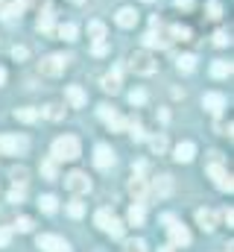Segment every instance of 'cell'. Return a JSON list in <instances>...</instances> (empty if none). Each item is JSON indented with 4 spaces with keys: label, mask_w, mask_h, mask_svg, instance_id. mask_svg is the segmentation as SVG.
<instances>
[{
    "label": "cell",
    "mask_w": 234,
    "mask_h": 252,
    "mask_svg": "<svg viewBox=\"0 0 234 252\" xmlns=\"http://www.w3.org/2000/svg\"><path fill=\"white\" fill-rule=\"evenodd\" d=\"M79 153H82V147H79L76 135H61L53 141V158L56 161H73V158H79Z\"/></svg>",
    "instance_id": "1"
},
{
    "label": "cell",
    "mask_w": 234,
    "mask_h": 252,
    "mask_svg": "<svg viewBox=\"0 0 234 252\" xmlns=\"http://www.w3.org/2000/svg\"><path fill=\"white\" fill-rule=\"evenodd\" d=\"M208 176L214 179V185L220 190H232L234 188V182H232V176H229V170L220 164V153H211V164H208Z\"/></svg>",
    "instance_id": "2"
},
{
    "label": "cell",
    "mask_w": 234,
    "mask_h": 252,
    "mask_svg": "<svg viewBox=\"0 0 234 252\" xmlns=\"http://www.w3.org/2000/svg\"><path fill=\"white\" fill-rule=\"evenodd\" d=\"M67 64H70V56L53 53V56H44V59L38 62V70H41L44 76H61V73L67 70Z\"/></svg>",
    "instance_id": "3"
},
{
    "label": "cell",
    "mask_w": 234,
    "mask_h": 252,
    "mask_svg": "<svg viewBox=\"0 0 234 252\" xmlns=\"http://www.w3.org/2000/svg\"><path fill=\"white\" fill-rule=\"evenodd\" d=\"M94 223H97L103 232H109L112 238H120V235H123V223L117 220L112 211H106V208H100V211L94 214Z\"/></svg>",
    "instance_id": "4"
},
{
    "label": "cell",
    "mask_w": 234,
    "mask_h": 252,
    "mask_svg": "<svg viewBox=\"0 0 234 252\" xmlns=\"http://www.w3.org/2000/svg\"><path fill=\"white\" fill-rule=\"evenodd\" d=\"M27 147H29V141H27L24 135H9V132L0 135V153H6V156L27 153Z\"/></svg>",
    "instance_id": "5"
},
{
    "label": "cell",
    "mask_w": 234,
    "mask_h": 252,
    "mask_svg": "<svg viewBox=\"0 0 234 252\" xmlns=\"http://www.w3.org/2000/svg\"><path fill=\"white\" fill-rule=\"evenodd\" d=\"M129 64H132V70H135V73H141V76H149V73H155V59H152L146 50H138V53H132V56H129Z\"/></svg>",
    "instance_id": "6"
},
{
    "label": "cell",
    "mask_w": 234,
    "mask_h": 252,
    "mask_svg": "<svg viewBox=\"0 0 234 252\" xmlns=\"http://www.w3.org/2000/svg\"><path fill=\"white\" fill-rule=\"evenodd\" d=\"M35 247L44 250V252H70L67 241L58 238V235H38V238H35Z\"/></svg>",
    "instance_id": "7"
},
{
    "label": "cell",
    "mask_w": 234,
    "mask_h": 252,
    "mask_svg": "<svg viewBox=\"0 0 234 252\" xmlns=\"http://www.w3.org/2000/svg\"><path fill=\"white\" fill-rule=\"evenodd\" d=\"M64 185H67V190H73V193H88V190H91V179H88L85 173L73 170V173L64 176Z\"/></svg>",
    "instance_id": "8"
},
{
    "label": "cell",
    "mask_w": 234,
    "mask_h": 252,
    "mask_svg": "<svg viewBox=\"0 0 234 252\" xmlns=\"http://www.w3.org/2000/svg\"><path fill=\"white\" fill-rule=\"evenodd\" d=\"M94 164H97L100 170H109V167H115V153H112V147H106V144H97V147H94Z\"/></svg>",
    "instance_id": "9"
},
{
    "label": "cell",
    "mask_w": 234,
    "mask_h": 252,
    "mask_svg": "<svg viewBox=\"0 0 234 252\" xmlns=\"http://www.w3.org/2000/svg\"><path fill=\"white\" fill-rule=\"evenodd\" d=\"M97 112H100V118L106 121V126H109L112 132H123V129H126V121H123V118L117 115V112L112 109V106H100Z\"/></svg>",
    "instance_id": "10"
},
{
    "label": "cell",
    "mask_w": 234,
    "mask_h": 252,
    "mask_svg": "<svg viewBox=\"0 0 234 252\" xmlns=\"http://www.w3.org/2000/svg\"><path fill=\"white\" fill-rule=\"evenodd\" d=\"M167 229H170V241H173V247H187V244H190V232H187L181 223H176L173 220Z\"/></svg>",
    "instance_id": "11"
},
{
    "label": "cell",
    "mask_w": 234,
    "mask_h": 252,
    "mask_svg": "<svg viewBox=\"0 0 234 252\" xmlns=\"http://www.w3.org/2000/svg\"><path fill=\"white\" fill-rule=\"evenodd\" d=\"M202 106H205L211 115H220V112L226 109V97H223V94H217V91H211V94H205V97H202Z\"/></svg>",
    "instance_id": "12"
},
{
    "label": "cell",
    "mask_w": 234,
    "mask_h": 252,
    "mask_svg": "<svg viewBox=\"0 0 234 252\" xmlns=\"http://www.w3.org/2000/svg\"><path fill=\"white\" fill-rule=\"evenodd\" d=\"M196 223L202 226V232H214V229H217V211L199 208V211H196Z\"/></svg>",
    "instance_id": "13"
},
{
    "label": "cell",
    "mask_w": 234,
    "mask_h": 252,
    "mask_svg": "<svg viewBox=\"0 0 234 252\" xmlns=\"http://www.w3.org/2000/svg\"><path fill=\"white\" fill-rule=\"evenodd\" d=\"M64 97H67V103L73 106V109H82L85 103H88V94L79 88V85H67V91H64Z\"/></svg>",
    "instance_id": "14"
},
{
    "label": "cell",
    "mask_w": 234,
    "mask_h": 252,
    "mask_svg": "<svg viewBox=\"0 0 234 252\" xmlns=\"http://www.w3.org/2000/svg\"><path fill=\"white\" fill-rule=\"evenodd\" d=\"M24 9H27V0H12V3H6V6H0L3 21H18Z\"/></svg>",
    "instance_id": "15"
},
{
    "label": "cell",
    "mask_w": 234,
    "mask_h": 252,
    "mask_svg": "<svg viewBox=\"0 0 234 252\" xmlns=\"http://www.w3.org/2000/svg\"><path fill=\"white\" fill-rule=\"evenodd\" d=\"M115 21L123 27V30H132V27L138 24V12H135L132 6H123V9H117V18H115Z\"/></svg>",
    "instance_id": "16"
},
{
    "label": "cell",
    "mask_w": 234,
    "mask_h": 252,
    "mask_svg": "<svg viewBox=\"0 0 234 252\" xmlns=\"http://www.w3.org/2000/svg\"><path fill=\"white\" fill-rule=\"evenodd\" d=\"M129 193L135 196V202H146L149 188H146V182H144L141 176H132V182H129Z\"/></svg>",
    "instance_id": "17"
},
{
    "label": "cell",
    "mask_w": 234,
    "mask_h": 252,
    "mask_svg": "<svg viewBox=\"0 0 234 252\" xmlns=\"http://www.w3.org/2000/svg\"><path fill=\"white\" fill-rule=\"evenodd\" d=\"M193 156H196V144L193 141H184V144H178L176 147V161H181V164H187V161H193Z\"/></svg>",
    "instance_id": "18"
},
{
    "label": "cell",
    "mask_w": 234,
    "mask_h": 252,
    "mask_svg": "<svg viewBox=\"0 0 234 252\" xmlns=\"http://www.w3.org/2000/svg\"><path fill=\"white\" fill-rule=\"evenodd\" d=\"M103 91H109V94H117L120 91V67H115L112 73L103 76Z\"/></svg>",
    "instance_id": "19"
},
{
    "label": "cell",
    "mask_w": 234,
    "mask_h": 252,
    "mask_svg": "<svg viewBox=\"0 0 234 252\" xmlns=\"http://www.w3.org/2000/svg\"><path fill=\"white\" fill-rule=\"evenodd\" d=\"M15 118H18L21 124H35V121L41 118V112L32 109V106H24V109H15Z\"/></svg>",
    "instance_id": "20"
},
{
    "label": "cell",
    "mask_w": 234,
    "mask_h": 252,
    "mask_svg": "<svg viewBox=\"0 0 234 252\" xmlns=\"http://www.w3.org/2000/svg\"><path fill=\"white\" fill-rule=\"evenodd\" d=\"M144 44H146V47H158V50H164V47H167L170 41H167V38H164L161 32H155V30H149V32L144 35Z\"/></svg>",
    "instance_id": "21"
},
{
    "label": "cell",
    "mask_w": 234,
    "mask_h": 252,
    "mask_svg": "<svg viewBox=\"0 0 234 252\" xmlns=\"http://www.w3.org/2000/svg\"><path fill=\"white\" fill-rule=\"evenodd\" d=\"M58 38H64V41H76V35H79V27L76 24H61V27H56L53 30Z\"/></svg>",
    "instance_id": "22"
},
{
    "label": "cell",
    "mask_w": 234,
    "mask_h": 252,
    "mask_svg": "<svg viewBox=\"0 0 234 252\" xmlns=\"http://www.w3.org/2000/svg\"><path fill=\"white\" fill-rule=\"evenodd\" d=\"M56 27H53V9H44L41 12V18H38V32H44V35H50Z\"/></svg>",
    "instance_id": "23"
},
{
    "label": "cell",
    "mask_w": 234,
    "mask_h": 252,
    "mask_svg": "<svg viewBox=\"0 0 234 252\" xmlns=\"http://www.w3.org/2000/svg\"><path fill=\"white\" fill-rule=\"evenodd\" d=\"M173 190V179L170 176H158L155 182H152V193H158V196H167Z\"/></svg>",
    "instance_id": "24"
},
{
    "label": "cell",
    "mask_w": 234,
    "mask_h": 252,
    "mask_svg": "<svg viewBox=\"0 0 234 252\" xmlns=\"http://www.w3.org/2000/svg\"><path fill=\"white\" fill-rule=\"evenodd\" d=\"M144 217H146L144 202H135V205L129 208V223H132V226H141V223H144Z\"/></svg>",
    "instance_id": "25"
},
{
    "label": "cell",
    "mask_w": 234,
    "mask_h": 252,
    "mask_svg": "<svg viewBox=\"0 0 234 252\" xmlns=\"http://www.w3.org/2000/svg\"><path fill=\"white\" fill-rule=\"evenodd\" d=\"M88 35H91L94 41H103V38H106V24H103V21H91V24H88Z\"/></svg>",
    "instance_id": "26"
},
{
    "label": "cell",
    "mask_w": 234,
    "mask_h": 252,
    "mask_svg": "<svg viewBox=\"0 0 234 252\" xmlns=\"http://www.w3.org/2000/svg\"><path fill=\"white\" fill-rule=\"evenodd\" d=\"M211 76H217V79L232 76V62H214L211 64Z\"/></svg>",
    "instance_id": "27"
},
{
    "label": "cell",
    "mask_w": 234,
    "mask_h": 252,
    "mask_svg": "<svg viewBox=\"0 0 234 252\" xmlns=\"http://www.w3.org/2000/svg\"><path fill=\"white\" fill-rule=\"evenodd\" d=\"M38 205H41V211H44V214H53V211L58 208V199L53 196V193H44V196L38 199Z\"/></svg>",
    "instance_id": "28"
},
{
    "label": "cell",
    "mask_w": 234,
    "mask_h": 252,
    "mask_svg": "<svg viewBox=\"0 0 234 252\" xmlns=\"http://www.w3.org/2000/svg\"><path fill=\"white\" fill-rule=\"evenodd\" d=\"M176 64H178V70L190 73V70L196 67V56H193V53H184V56H178V59H176Z\"/></svg>",
    "instance_id": "29"
},
{
    "label": "cell",
    "mask_w": 234,
    "mask_h": 252,
    "mask_svg": "<svg viewBox=\"0 0 234 252\" xmlns=\"http://www.w3.org/2000/svg\"><path fill=\"white\" fill-rule=\"evenodd\" d=\"M126 129L132 132V138H135V141H146V132H144V126H141V124H135V121H132V124H126Z\"/></svg>",
    "instance_id": "30"
},
{
    "label": "cell",
    "mask_w": 234,
    "mask_h": 252,
    "mask_svg": "<svg viewBox=\"0 0 234 252\" xmlns=\"http://www.w3.org/2000/svg\"><path fill=\"white\" fill-rule=\"evenodd\" d=\"M208 18H211V21H220V18H223V6H220V0H211V3H208Z\"/></svg>",
    "instance_id": "31"
},
{
    "label": "cell",
    "mask_w": 234,
    "mask_h": 252,
    "mask_svg": "<svg viewBox=\"0 0 234 252\" xmlns=\"http://www.w3.org/2000/svg\"><path fill=\"white\" fill-rule=\"evenodd\" d=\"M41 173H44L47 179H56V158H47V161H41Z\"/></svg>",
    "instance_id": "32"
},
{
    "label": "cell",
    "mask_w": 234,
    "mask_h": 252,
    "mask_svg": "<svg viewBox=\"0 0 234 252\" xmlns=\"http://www.w3.org/2000/svg\"><path fill=\"white\" fill-rule=\"evenodd\" d=\"M123 252H146V244H144L141 238H138V241L132 238V241H126V247H123Z\"/></svg>",
    "instance_id": "33"
},
{
    "label": "cell",
    "mask_w": 234,
    "mask_h": 252,
    "mask_svg": "<svg viewBox=\"0 0 234 252\" xmlns=\"http://www.w3.org/2000/svg\"><path fill=\"white\" fill-rule=\"evenodd\" d=\"M41 115H44V118H50V121H58V118H61L64 112H61V106H56V103H53V106H47V109H41Z\"/></svg>",
    "instance_id": "34"
},
{
    "label": "cell",
    "mask_w": 234,
    "mask_h": 252,
    "mask_svg": "<svg viewBox=\"0 0 234 252\" xmlns=\"http://www.w3.org/2000/svg\"><path fill=\"white\" fill-rule=\"evenodd\" d=\"M149 147H152L155 153H164V150H167V138H164V135H155V138H149Z\"/></svg>",
    "instance_id": "35"
},
{
    "label": "cell",
    "mask_w": 234,
    "mask_h": 252,
    "mask_svg": "<svg viewBox=\"0 0 234 252\" xmlns=\"http://www.w3.org/2000/svg\"><path fill=\"white\" fill-rule=\"evenodd\" d=\"M27 176H29L27 167H15V170H12V182H15V185H27Z\"/></svg>",
    "instance_id": "36"
},
{
    "label": "cell",
    "mask_w": 234,
    "mask_h": 252,
    "mask_svg": "<svg viewBox=\"0 0 234 252\" xmlns=\"http://www.w3.org/2000/svg\"><path fill=\"white\" fill-rule=\"evenodd\" d=\"M170 32H173L176 38H181V41H190V30H187V27H181V24L170 27Z\"/></svg>",
    "instance_id": "37"
},
{
    "label": "cell",
    "mask_w": 234,
    "mask_h": 252,
    "mask_svg": "<svg viewBox=\"0 0 234 252\" xmlns=\"http://www.w3.org/2000/svg\"><path fill=\"white\" fill-rule=\"evenodd\" d=\"M129 103H132V106H144V103H146V91H132V94H129Z\"/></svg>",
    "instance_id": "38"
},
{
    "label": "cell",
    "mask_w": 234,
    "mask_h": 252,
    "mask_svg": "<svg viewBox=\"0 0 234 252\" xmlns=\"http://www.w3.org/2000/svg\"><path fill=\"white\" fill-rule=\"evenodd\" d=\"M67 214H70V217H82V214H85V205H82V202H76V199H73V202H70V205H67Z\"/></svg>",
    "instance_id": "39"
},
{
    "label": "cell",
    "mask_w": 234,
    "mask_h": 252,
    "mask_svg": "<svg viewBox=\"0 0 234 252\" xmlns=\"http://www.w3.org/2000/svg\"><path fill=\"white\" fill-rule=\"evenodd\" d=\"M9 202H24V185H15L9 190Z\"/></svg>",
    "instance_id": "40"
},
{
    "label": "cell",
    "mask_w": 234,
    "mask_h": 252,
    "mask_svg": "<svg viewBox=\"0 0 234 252\" xmlns=\"http://www.w3.org/2000/svg\"><path fill=\"white\" fill-rule=\"evenodd\" d=\"M27 56H29V50H27V47H21V44H15V47H12V59H18V62H24Z\"/></svg>",
    "instance_id": "41"
},
{
    "label": "cell",
    "mask_w": 234,
    "mask_h": 252,
    "mask_svg": "<svg viewBox=\"0 0 234 252\" xmlns=\"http://www.w3.org/2000/svg\"><path fill=\"white\" fill-rule=\"evenodd\" d=\"M9 241H12V229L9 226H0V250L9 247Z\"/></svg>",
    "instance_id": "42"
},
{
    "label": "cell",
    "mask_w": 234,
    "mask_h": 252,
    "mask_svg": "<svg viewBox=\"0 0 234 252\" xmlns=\"http://www.w3.org/2000/svg\"><path fill=\"white\" fill-rule=\"evenodd\" d=\"M214 44H217V47H226V44H232V38H229V32H223V30H220V32L214 35Z\"/></svg>",
    "instance_id": "43"
},
{
    "label": "cell",
    "mask_w": 234,
    "mask_h": 252,
    "mask_svg": "<svg viewBox=\"0 0 234 252\" xmlns=\"http://www.w3.org/2000/svg\"><path fill=\"white\" fill-rule=\"evenodd\" d=\"M15 229H18V232H32V220H29V217H21V220L15 223Z\"/></svg>",
    "instance_id": "44"
},
{
    "label": "cell",
    "mask_w": 234,
    "mask_h": 252,
    "mask_svg": "<svg viewBox=\"0 0 234 252\" xmlns=\"http://www.w3.org/2000/svg\"><path fill=\"white\" fill-rule=\"evenodd\" d=\"M109 53V44H106V38L103 41H94V56H106Z\"/></svg>",
    "instance_id": "45"
},
{
    "label": "cell",
    "mask_w": 234,
    "mask_h": 252,
    "mask_svg": "<svg viewBox=\"0 0 234 252\" xmlns=\"http://www.w3.org/2000/svg\"><path fill=\"white\" fill-rule=\"evenodd\" d=\"M223 220H226L229 226H232V223H234V214H232V208H223Z\"/></svg>",
    "instance_id": "46"
},
{
    "label": "cell",
    "mask_w": 234,
    "mask_h": 252,
    "mask_svg": "<svg viewBox=\"0 0 234 252\" xmlns=\"http://www.w3.org/2000/svg\"><path fill=\"white\" fill-rule=\"evenodd\" d=\"M176 6H178V9H190V6H193V0H176Z\"/></svg>",
    "instance_id": "47"
},
{
    "label": "cell",
    "mask_w": 234,
    "mask_h": 252,
    "mask_svg": "<svg viewBox=\"0 0 234 252\" xmlns=\"http://www.w3.org/2000/svg\"><path fill=\"white\" fill-rule=\"evenodd\" d=\"M3 82H6V70L0 67V85H3Z\"/></svg>",
    "instance_id": "48"
},
{
    "label": "cell",
    "mask_w": 234,
    "mask_h": 252,
    "mask_svg": "<svg viewBox=\"0 0 234 252\" xmlns=\"http://www.w3.org/2000/svg\"><path fill=\"white\" fill-rule=\"evenodd\" d=\"M158 252H173V247H161Z\"/></svg>",
    "instance_id": "49"
},
{
    "label": "cell",
    "mask_w": 234,
    "mask_h": 252,
    "mask_svg": "<svg viewBox=\"0 0 234 252\" xmlns=\"http://www.w3.org/2000/svg\"><path fill=\"white\" fill-rule=\"evenodd\" d=\"M70 3H85V0H70Z\"/></svg>",
    "instance_id": "50"
},
{
    "label": "cell",
    "mask_w": 234,
    "mask_h": 252,
    "mask_svg": "<svg viewBox=\"0 0 234 252\" xmlns=\"http://www.w3.org/2000/svg\"><path fill=\"white\" fill-rule=\"evenodd\" d=\"M0 6H3V0H0Z\"/></svg>",
    "instance_id": "51"
}]
</instances>
